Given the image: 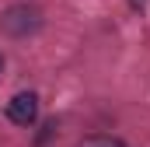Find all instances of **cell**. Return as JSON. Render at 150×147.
<instances>
[{"mask_svg": "<svg viewBox=\"0 0 150 147\" xmlns=\"http://www.w3.org/2000/svg\"><path fill=\"white\" fill-rule=\"evenodd\" d=\"M7 119L18 123V126H32V123L38 119V98L32 95V91L14 95V98L7 102Z\"/></svg>", "mask_w": 150, "mask_h": 147, "instance_id": "obj_2", "label": "cell"}, {"mask_svg": "<svg viewBox=\"0 0 150 147\" xmlns=\"http://www.w3.org/2000/svg\"><path fill=\"white\" fill-rule=\"evenodd\" d=\"M77 147H126V144L115 140V137H87V140H80Z\"/></svg>", "mask_w": 150, "mask_h": 147, "instance_id": "obj_3", "label": "cell"}, {"mask_svg": "<svg viewBox=\"0 0 150 147\" xmlns=\"http://www.w3.org/2000/svg\"><path fill=\"white\" fill-rule=\"evenodd\" d=\"M0 28L14 39H28L42 28V11L38 7H28V4H14L0 14Z\"/></svg>", "mask_w": 150, "mask_h": 147, "instance_id": "obj_1", "label": "cell"}]
</instances>
